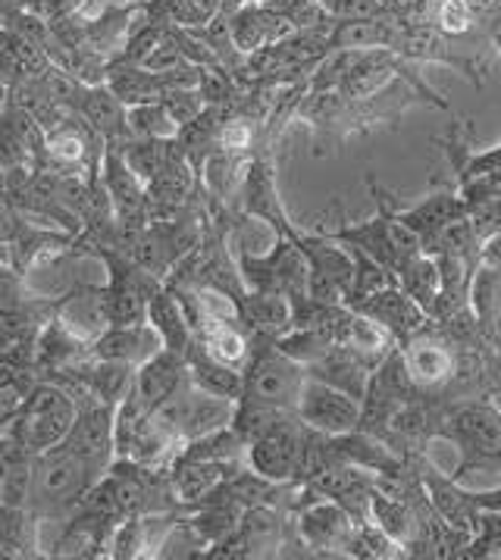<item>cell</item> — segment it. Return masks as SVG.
<instances>
[{
	"label": "cell",
	"mask_w": 501,
	"mask_h": 560,
	"mask_svg": "<svg viewBox=\"0 0 501 560\" xmlns=\"http://www.w3.org/2000/svg\"><path fill=\"white\" fill-rule=\"evenodd\" d=\"M366 185L373 188V198H376V217H370L364 223H348L345 220V225L317 229V232L333 238V242H339V245L361 250L370 260H376L380 267L395 276L410 257H417L423 250V242H420V235L413 229H408L398 220V203L376 185L373 176L366 179Z\"/></svg>",
	"instance_id": "obj_1"
},
{
	"label": "cell",
	"mask_w": 501,
	"mask_h": 560,
	"mask_svg": "<svg viewBox=\"0 0 501 560\" xmlns=\"http://www.w3.org/2000/svg\"><path fill=\"white\" fill-rule=\"evenodd\" d=\"M245 388L238 407L254 413H295L301 385L307 380L304 366L292 360L270 336H250L248 363L242 370Z\"/></svg>",
	"instance_id": "obj_2"
},
{
	"label": "cell",
	"mask_w": 501,
	"mask_h": 560,
	"mask_svg": "<svg viewBox=\"0 0 501 560\" xmlns=\"http://www.w3.org/2000/svg\"><path fill=\"white\" fill-rule=\"evenodd\" d=\"M79 401L63 385H35L28 398L13 417V439L23 445L28 454H45V451L60 448L69 439V432L79 420Z\"/></svg>",
	"instance_id": "obj_3"
},
{
	"label": "cell",
	"mask_w": 501,
	"mask_h": 560,
	"mask_svg": "<svg viewBox=\"0 0 501 560\" xmlns=\"http://www.w3.org/2000/svg\"><path fill=\"white\" fill-rule=\"evenodd\" d=\"M242 282L248 292H273L286 294L295 307V314L301 307L311 304V292H307V257L298 247V242L286 238V235H273V245L264 254L254 250H238L235 257Z\"/></svg>",
	"instance_id": "obj_4"
},
{
	"label": "cell",
	"mask_w": 501,
	"mask_h": 560,
	"mask_svg": "<svg viewBox=\"0 0 501 560\" xmlns=\"http://www.w3.org/2000/svg\"><path fill=\"white\" fill-rule=\"evenodd\" d=\"M435 435L455 442L461 451L455 479L482 467L501 470V410L492 401L457 404L452 413L439 420Z\"/></svg>",
	"instance_id": "obj_5"
},
{
	"label": "cell",
	"mask_w": 501,
	"mask_h": 560,
	"mask_svg": "<svg viewBox=\"0 0 501 560\" xmlns=\"http://www.w3.org/2000/svg\"><path fill=\"white\" fill-rule=\"evenodd\" d=\"M311 427L301 423L298 413H282L257 429L245 445V467L273 482H298L304 442Z\"/></svg>",
	"instance_id": "obj_6"
},
{
	"label": "cell",
	"mask_w": 501,
	"mask_h": 560,
	"mask_svg": "<svg viewBox=\"0 0 501 560\" xmlns=\"http://www.w3.org/2000/svg\"><path fill=\"white\" fill-rule=\"evenodd\" d=\"M298 247L307 257V292L319 304H348L358 289V257L339 242L314 232L298 235Z\"/></svg>",
	"instance_id": "obj_7"
},
{
	"label": "cell",
	"mask_w": 501,
	"mask_h": 560,
	"mask_svg": "<svg viewBox=\"0 0 501 560\" xmlns=\"http://www.w3.org/2000/svg\"><path fill=\"white\" fill-rule=\"evenodd\" d=\"M97 482L94 470L67 445L45 451L35 460L32 472V501L42 511H60L75 501H82V494Z\"/></svg>",
	"instance_id": "obj_8"
},
{
	"label": "cell",
	"mask_w": 501,
	"mask_h": 560,
	"mask_svg": "<svg viewBox=\"0 0 501 560\" xmlns=\"http://www.w3.org/2000/svg\"><path fill=\"white\" fill-rule=\"evenodd\" d=\"M298 536L311 555L323 558H351V545L358 533V520L345 511L339 501L317 492V501L301 504L298 511Z\"/></svg>",
	"instance_id": "obj_9"
},
{
	"label": "cell",
	"mask_w": 501,
	"mask_h": 560,
	"mask_svg": "<svg viewBox=\"0 0 501 560\" xmlns=\"http://www.w3.org/2000/svg\"><path fill=\"white\" fill-rule=\"evenodd\" d=\"M361 410L364 401H358L354 395H348L342 388L329 385V382L307 376L298 395L295 413L301 423L317 429L323 435H345L361 427Z\"/></svg>",
	"instance_id": "obj_10"
},
{
	"label": "cell",
	"mask_w": 501,
	"mask_h": 560,
	"mask_svg": "<svg viewBox=\"0 0 501 560\" xmlns=\"http://www.w3.org/2000/svg\"><path fill=\"white\" fill-rule=\"evenodd\" d=\"M242 210L254 223L270 225L273 235H286L292 242H298V235H301V229L289 220V213L282 207L279 188H276V170L267 158H254L245 163V173H242Z\"/></svg>",
	"instance_id": "obj_11"
},
{
	"label": "cell",
	"mask_w": 501,
	"mask_h": 560,
	"mask_svg": "<svg viewBox=\"0 0 501 560\" xmlns=\"http://www.w3.org/2000/svg\"><path fill=\"white\" fill-rule=\"evenodd\" d=\"M63 445L75 451L101 479L116 457V407L101 401L82 404L79 420Z\"/></svg>",
	"instance_id": "obj_12"
},
{
	"label": "cell",
	"mask_w": 501,
	"mask_h": 560,
	"mask_svg": "<svg viewBox=\"0 0 501 560\" xmlns=\"http://www.w3.org/2000/svg\"><path fill=\"white\" fill-rule=\"evenodd\" d=\"M348 307L373 316L376 323H383L388 332L398 338V345L413 338L417 332H423V329L430 326V314H427V311H423L398 282H392V285H383V289H376V292L364 294V298L351 301Z\"/></svg>",
	"instance_id": "obj_13"
},
{
	"label": "cell",
	"mask_w": 501,
	"mask_h": 560,
	"mask_svg": "<svg viewBox=\"0 0 501 560\" xmlns=\"http://www.w3.org/2000/svg\"><path fill=\"white\" fill-rule=\"evenodd\" d=\"M229 32H232V45L238 54H257V50H267V47L292 38L298 28L264 0V3H242L229 16Z\"/></svg>",
	"instance_id": "obj_14"
},
{
	"label": "cell",
	"mask_w": 501,
	"mask_h": 560,
	"mask_svg": "<svg viewBox=\"0 0 501 560\" xmlns=\"http://www.w3.org/2000/svg\"><path fill=\"white\" fill-rule=\"evenodd\" d=\"M467 217H470V207H467L464 195L457 188H439V191L427 195L423 201L413 203V207L398 203V220L420 235L423 250L433 247L448 225H455L457 220H467Z\"/></svg>",
	"instance_id": "obj_15"
},
{
	"label": "cell",
	"mask_w": 501,
	"mask_h": 560,
	"mask_svg": "<svg viewBox=\"0 0 501 560\" xmlns=\"http://www.w3.org/2000/svg\"><path fill=\"white\" fill-rule=\"evenodd\" d=\"M380 363H383V360L366 358V354L354 351V348L336 345L326 358L307 363V366H304V373H307V376H314V380L329 382V385L342 388V392H348V395H354L358 401H364L366 388H370V380H373V373H376V366H380Z\"/></svg>",
	"instance_id": "obj_16"
},
{
	"label": "cell",
	"mask_w": 501,
	"mask_h": 560,
	"mask_svg": "<svg viewBox=\"0 0 501 560\" xmlns=\"http://www.w3.org/2000/svg\"><path fill=\"white\" fill-rule=\"evenodd\" d=\"M398 348L405 354L410 380H413L417 388H439V385H445L457 373L455 351L445 341L427 336V329L408 338V341H401Z\"/></svg>",
	"instance_id": "obj_17"
},
{
	"label": "cell",
	"mask_w": 501,
	"mask_h": 560,
	"mask_svg": "<svg viewBox=\"0 0 501 560\" xmlns=\"http://www.w3.org/2000/svg\"><path fill=\"white\" fill-rule=\"evenodd\" d=\"M57 323L67 329L69 336H75L82 345L92 348L97 338L110 329V314H107V294L101 285H82L75 294H69L67 301L57 311Z\"/></svg>",
	"instance_id": "obj_18"
},
{
	"label": "cell",
	"mask_w": 501,
	"mask_h": 560,
	"mask_svg": "<svg viewBox=\"0 0 501 560\" xmlns=\"http://www.w3.org/2000/svg\"><path fill=\"white\" fill-rule=\"evenodd\" d=\"M104 188L114 201V213L119 225H138L141 213L148 210V185L138 179L129 170V163L123 160L119 148H110L104 154Z\"/></svg>",
	"instance_id": "obj_19"
},
{
	"label": "cell",
	"mask_w": 501,
	"mask_h": 560,
	"mask_svg": "<svg viewBox=\"0 0 501 560\" xmlns=\"http://www.w3.org/2000/svg\"><path fill=\"white\" fill-rule=\"evenodd\" d=\"M163 351V338L151 323H138V326H110L104 336L92 345V358L119 360L129 366H141L148 360Z\"/></svg>",
	"instance_id": "obj_20"
},
{
	"label": "cell",
	"mask_w": 501,
	"mask_h": 560,
	"mask_svg": "<svg viewBox=\"0 0 501 560\" xmlns=\"http://www.w3.org/2000/svg\"><path fill=\"white\" fill-rule=\"evenodd\" d=\"M185 380H188V363H185L183 354L163 348L160 354H154L148 363L138 366L132 392H136L138 398L148 404L151 410H158L160 404L179 392V385H183Z\"/></svg>",
	"instance_id": "obj_21"
},
{
	"label": "cell",
	"mask_w": 501,
	"mask_h": 560,
	"mask_svg": "<svg viewBox=\"0 0 501 560\" xmlns=\"http://www.w3.org/2000/svg\"><path fill=\"white\" fill-rule=\"evenodd\" d=\"M238 311H242V326L250 336H286L292 329V319H295L292 301L286 294L273 292H248L242 298Z\"/></svg>",
	"instance_id": "obj_22"
},
{
	"label": "cell",
	"mask_w": 501,
	"mask_h": 560,
	"mask_svg": "<svg viewBox=\"0 0 501 560\" xmlns=\"http://www.w3.org/2000/svg\"><path fill=\"white\" fill-rule=\"evenodd\" d=\"M148 323L154 326L163 338V348L166 351H176V354H188L191 345H195V332L185 319L183 304L173 289H158L151 294V304H148Z\"/></svg>",
	"instance_id": "obj_23"
},
{
	"label": "cell",
	"mask_w": 501,
	"mask_h": 560,
	"mask_svg": "<svg viewBox=\"0 0 501 560\" xmlns=\"http://www.w3.org/2000/svg\"><path fill=\"white\" fill-rule=\"evenodd\" d=\"M75 104H79V113L85 116V122L101 138L114 141V138L129 135V126H126V110L129 107L116 97L110 85H82Z\"/></svg>",
	"instance_id": "obj_24"
},
{
	"label": "cell",
	"mask_w": 501,
	"mask_h": 560,
	"mask_svg": "<svg viewBox=\"0 0 501 560\" xmlns=\"http://www.w3.org/2000/svg\"><path fill=\"white\" fill-rule=\"evenodd\" d=\"M185 363H188V376H191V382L198 388H205L210 395H220V398H229V401H238L242 398V388H245L242 370L229 366L223 360L210 358L198 341L185 354Z\"/></svg>",
	"instance_id": "obj_25"
},
{
	"label": "cell",
	"mask_w": 501,
	"mask_h": 560,
	"mask_svg": "<svg viewBox=\"0 0 501 560\" xmlns=\"http://www.w3.org/2000/svg\"><path fill=\"white\" fill-rule=\"evenodd\" d=\"M195 341L205 348L210 358L223 360L235 370H245L250 351V332L242 323H229V319H207L198 329Z\"/></svg>",
	"instance_id": "obj_26"
},
{
	"label": "cell",
	"mask_w": 501,
	"mask_h": 560,
	"mask_svg": "<svg viewBox=\"0 0 501 560\" xmlns=\"http://www.w3.org/2000/svg\"><path fill=\"white\" fill-rule=\"evenodd\" d=\"M395 279L427 314H435L439 294H442V269H439V260H435L433 254L420 250L417 257H410L408 264L395 272Z\"/></svg>",
	"instance_id": "obj_27"
},
{
	"label": "cell",
	"mask_w": 501,
	"mask_h": 560,
	"mask_svg": "<svg viewBox=\"0 0 501 560\" xmlns=\"http://www.w3.org/2000/svg\"><path fill=\"white\" fill-rule=\"evenodd\" d=\"M107 85H110V91H114L126 107L154 104V101H163V94H166V85H163L160 72H151V69L138 67V63H126V67L110 69Z\"/></svg>",
	"instance_id": "obj_28"
},
{
	"label": "cell",
	"mask_w": 501,
	"mask_h": 560,
	"mask_svg": "<svg viewBox=\"0 0 501 560\" xmlns=\"http://www.w3.org/2000/svg\"><path fill=\"white\" fill-rule=\"evenodd\" d=\"M126 126L132 138H179V126L163 107V101L154 104H136L126 110Z\"/></svg>",
	"instance_id": "obj_29"
},
{
	"label": "cell",
	"mask_w": 501,
	"mask_h": 560,
	"mask_svg": "<svg viewBox=\"0 0 501 560\" xmlns=\"http://www.w3.org/2000/svg\"><path fill=\"white\" fill-rule=\"evenodd\" d=\"M72 122H75V119L67 116V122H60L57 129H50L45 141L47 154L57 160V163H63V166L82 163L85 154H89V138H85L82 129H75Z\"/></svg>",
	"instance_id": "obj_30"
},
{
	"label": "cell",
	"mask_w": 501,
	"mask_h": 560,
	"mask_svg": "<svg viewBox=\"0 0 501 560\" xmlns=\"http://www.w3.org/2000/svg\"><path fill=\"white\" fill-rule=\"evenodd\" d=\"M110 558H148V533H144V520L129 516L126 523H119L110 536Z\"/></svg>",
	"instance_id": "obj_31"
},
{
	"label": "cell",
	"mask_w": 501,
	"mask_h": 560,
	"mask_svg": "<svg viewBox=\"0 0 501 560\" xmlns=\"http://www.w3.org/2000/svg\"><path fill=\"white\" fill-rule=\"evenodd\" d=\"M254 138H257V129H254L250 119H226L217 129L213 148L223 151V154H232V158H242L254 148Z\"/></svg>",
	"instance_id": "obj_32"
},
{
	"label": "cell",
	"mask_w": 501,
	"mask_h": 560,
	"mask_svg": "<svg viewBox=\"0 0 501 560\" xmlns=\"http://www.w3.org/2000/svg\"><path fill=\"white\" fill-rule=\"evenodd\" d=\"M433 20L442 35H467L474 28V3L470 0H439Z\"/></svg>",
	"instance_id": "obj_33"
},
{
	"label": "cell",
	"mask_w": 501,
	"mask_h": 560,
	"mask_svg": "<svg viewBox=\"0 0 501 560\" xmlns=\"http://www.w3.org/2000/svg\"><path fill=\"white\" fill-rule=\"evenodd\" d=\"M163 107L170 110V116L176 119V126L183 132L185 126H191L207 110V101L198 89H176L163 94Z\"/></svg>",
	"instance_id": "obj_34"
},
{
	"label": "cell",
	"mask_w": 501,
	"mask_h": 560,
	"mask_svg": "<svg viewBox=\"0 0 501 560\" xmlns=\"http://www.w3.org/2000/svg\"><path fill=\"white\" fill-rule=\"evenodd\" d=\"M163 7L179 25H207L217 20L223 0H163Z\"/></svg>",
	"instance_id": "obj_35"
},
{
	"label": "cell",
	"mask_w": 501,
	"mask_h": 560,
	"mask_svg": "<svg viewBox=\"0 0 501 560\" xmlns=\"http://www.w3.org/2000/svg\"><path fill=\"white\" fill-rule=\"evenodd\" d=\"M279 16H286L295 28H314L319 25L329 13L323 7V0H267Z\"/></svg>",
	"instance_id": "obj_36"
},
{
	"label": "cell",
	"mask_w": 501,
	"mask_h": 560,
	"mask_svg": "<svg viewBox=\"0 0 501 560\" xmlns=\"http://www.w3.org/2000/svg\"><path fill=\"white\" fill-rule=\"evenodd\" d=\"M326 13L336 20H366V16H380V0H323Z\"/></svg>",
	"instance_id": "obj_37"
},
{
	"label": "cell",
	"mask_w": 501,
	"mask_h": 560,
	"mask_svg": "<svg viewBox=\"0 0 501 560\" xmlns=\"http://www.w3.org/2000/svg\"><path fill=\"white\" fill-rule=\"evenodd\" d=\"M20 229H23V225H20L16 210L0 198V245H10V242L20 235Z\"/></svg>",
	"instance_id": "obj_38"
},
{
	"label": "cell",
	"mask_w": 501,
	"mask_h": 560,
	"mask_svg": "<svg viewBox=\"0 0 501 560\" xmlns=\"http://www.w3.org/2000/svg\"><path fill=\"white\" fill-rule=\"evenodd\" d=\"M82 3H85V0H45V10L47 16H54V20L60 23V20L75 16V13L82 10Z\"/></svg>",
	"instance_id": "obj_39"
},
{
	"label": "cell",
	"mask_w": 501,
	"mask_h": 560,
	"mask_svg": "<svg viewBox=\"0 0 501 560\" xmlns=\"http://www.w3.org/2000/svg\"><path fill=\"white\" fill-rule=\"evenodd\" d=\"M23 289V282L16 279V272L7 267V260L0 264V301H10V298H16Z\"/></svg>",
	"instance_id": "obj_40"
},
{
	"label": "cell",
	"mask_w": 501,
	"mask_h": 560,
	"mask_svg": "<svg viewBox=\"0 0 501 560\" xmlns=\"http://www.w3.org/2000/svg\"><path fill=\"white\" fill-rule=\"evenodd\" d=\"M7 94H10V85L0 79V110H3V104H7Z\"/></svg>",
	"instance_id": "obj_41"
},
{
	"label": "cell",
	"mask_w": 501,
	"mask_h": 560,
	"mask_svg": "<svg viewBox=\"0 0 501 560\" xmlns=\"http://www.w3.org/2000/svg\"><path fill=\"white\" fill-rule=\"evenodd\" d=\"M238 3H260V0H238Z\"/></svg>",
	"instance_id": "obj_42"
}]
</instances>
